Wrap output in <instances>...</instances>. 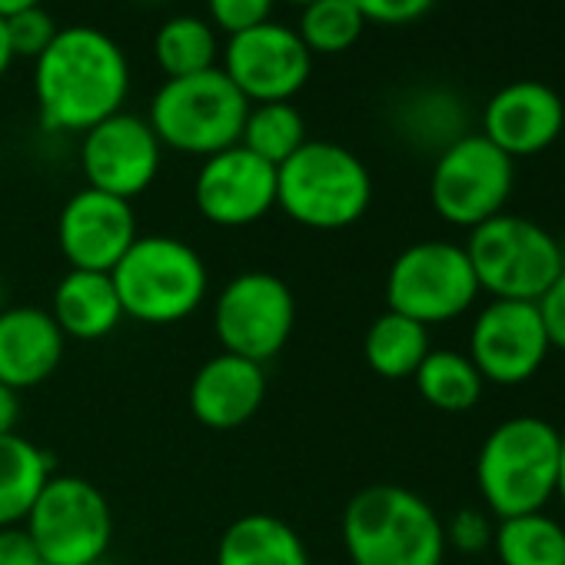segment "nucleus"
Wrapping results in <instances>:
<instances>
[{
  "label": "nucleus",
  "mask_w": 565,
  "mask_h": 565,
  "mask_svg": "<svg viewBox=\"0 0 565 565\" xmlns=\"http://www.w3.org/2000/svg\"><path fill=\"white\" fill-rule=\"evenodd\" d=\"M130 64L124 47L97 28H61L34 61L41 124L54 134H87L124 110Z\"/></svg>",
  "instance_id": "1"
},
{
  "label": "nucleus",
  "mask_w": 565,
  "mask_h": 565,
  "mask_svg": "<svg viewBox=\"0 0 565 565\" xmlns=\"http://www.w3.org/2000/svg\"><path fill=\"white\" fill-rule=\"evenodd\" d=\"M343 545L353 565H443L446 525L413 489L376 482L343 509Z\"/></svg>",
  "instance_id": "2"
},
{
  "label": "nucleus",
  "mask_w": 565,
  "mask_h": 565,
  "mask_svg": "<svg viewBox=\"0 0 565 565\" xmlns=\"http://www.w3.org/2000/svg\"><path fill=\"white\" fill-rule=\"evenodd\" d=\"M124 317L143 327H177L210 297V269L180 236L140 233L110 273Z\"/></svg>",
  "instance_id": "3"
},
{
  "label": "nucleus",
  "mask_w": 565,
  "mask_h": 565,
  "mask_svg": "<svg viewBox=\"0 0 565 565\" xmlns=\"http://www.w3.org/2000/svg\"><path fill=\"white\" fill-rule=\"evenodd\" d=\"M373 177L343 143L307 140L287 163L276 167V210L307 230H347L366 216Z\"/></svg>",
  "instance_id": "4"
},
{
  "label": "nucleus",
  "mask_w": 565,
  "mask_h": 565,
  "mask_svg": "<svg viewBox=\"0 0 565 565\" xmlns=\"http://www.w3.org/2000/svg\"><path fill=\"white\" fill-rule=\"evenodd\" d=\"M562 433L539 416L499 423L476 459V482L492 515L512 519L542 512L558 486Z\"/></svg>",
  "instance_id": "5"
},
{
  "label": "nucleus",
  "mask_w": 565,
  "mask_h": 565,
  "mask_svg": "<svg viewBox=\"0 0 565 565\" xmlns=\"http://www.w3.org/2000/svg\"><path fill=\"white\" fill-rule=\"evenodd\" d=\"M246 114L249 100L220 67H213L193 77L163 81L150 100L147 124L153 127L163 150L206 160L239 143Z\"/></svg>",
  "instance_id": "6"
},
{
  "label": "nucleus",
  "mask_w": 565,
  "mask_h": 565,
  "mask_svg": "<svg viewBox=\"0 0 565 565\" xmlns=\"http://www.w3.org/2000/svg\"><path fill=\"white\" fill-rule=\"evenodd\" d=\"M466 256L472 263L479 294L486 290L495 300L535 303L565 269L558 239L545 226L509 213L469 230Z\"/></svg>",
  "instance_id": "7"
},
{
  "label": "nucleus",
  "mask_w": 565,
  "mask_h": 565,
  "mask_svg": "<svg viewBox=\"0 0 565 565\" xmlns=\"http://www.w3.org/2000/svg\"><path fill=\"white\" fill-rule=\"evenodd\" d=\"M297 330V297L269 269H243L213 300V337L223 353L266 366L287 350Z\"/></svg>",
  "instance_id": "8"
},
{
  "label": "nucleus",
  "mask_w": 565,
  "mask_h": 565,
  "mask_svg": "<svg viewBox=\"0 0 565 565\" xmlns=\"http://www.w3.org/2000/svg\"><path fill=\"white\" fill-rule=\"evenodd\" d=\"M479 297L466 246L449 239L409 243L386 273V310L423 327L459 320Z\"/></svg>",
  "instance_id": "9"
},
{
  "label": "nucleus",
  "mask_w": 565,
  "mask_h": 565,
  "mask_svg": "<svg viewBox=\"0 0 565 565\" xmlns=\"http://www.w3.org/2000/svg\"><path fill=\"white\" fill-rule=\"evenodd\" d=\"M24 529L47 565H100L114 542V512L100 486L54 472Z\"/></svg>",
  "instance_id": "10"
},
{
  "label": "nucleus",
  "mask_w": 565,
  "mask_h": 565,
  "mask_svg": "<svg viewBox=\"0 0 565 565\" xmlns=\"http://www.w3.org/2000/svg\"><path fill=\"white\" fill-rule=\"evenodd\" d=\"M515 183V163L482 134H462L439 150L429 177L433 210L462 230L502 213Z\"/></svg>",
  "instance_id": "11"
},
{
  "label": "nucleus",
  "mask_w": 565,
  "mask_h": 565,
  "mask_svg": "<svg viewBox=\"0 0 565 565\" xmlns=\"http://www.w3.org/2000/svg\"><path fill=\"white\" fill-rule=\"evenodd\" d=\"M220 71L249 104L294 100L313 71V54L300 41L297 28L266 21L253 31L233 34L223 44Z\"/></svg>",
  "instance_id": "12"
},
{
  "label": "nucleus",
  "mask_w": 565,
  "mask_h": 565,
  "mask_svg": "<svg viewBox=\"0 0 565 565\" xmlns=\"http://www.w3.org/2000/svg\"><path fill=\"white\" fill-rule=\"evenodd\" d=\"M160 163L163 143L153 127L147 117L127 110L90 127L81 140V170L87 186L130 203L153 186Z\"/></svg>",
  "instance_id": "13"
},
{
  "label": "nucleus",
  "mask_w": 565,
  "mask_h": 565,
  "mask_svg": "<svg viewBox=\"0 0 565 565\" xmlns=\"http://www.w3.org/2000/svg\"><path fill=\"white\" fill-rule=\"evenodd\" d=\"M482 383L519 386L539 373L548 356V340L535 303L492 300L472 323L469 353Z\"/></svg>",
  "instance_id": "14"
},
{
  "label": "nucleus",
  "mask_w": 565,
  "mask_h": 565,
  "mask_svg": "<svg viewBox=\"0 0 565 565\" xmlns=\"http://www.w3.org/2000/svg\"><path fill=\"white\" fill-rule=\"evenodd\" d=\"M193 203L213 226H253L269 216V210H276V167L239 143L220 150L200 163L193 180Z\"/></svg>",
  "instance_id": "15"
},
{
  "label": "nucleus",
  "mask_w": 565,
  "mask_h": 565,
  "mask_svg": "<svg viewBox=\"0 0 565 565\" xmlns=\"http://www.w3.org/2000/svg\"><path fill=\"white\" fill-rule=\"evenodd\" d=\"M137 236L134 203L90 186L77 190L57 216V246L71 269L114 273Z\"/></svg>",
  "instance_id": "16"
},
{
  "label": "nucleus",
  "mask_w": 565,
  "mask_h": 565,
  "mask_svg": "<svg viewBox=\"0 0 565 565\" xmlns=\"http://www.w3.org/2000/svg\"><path fill=\"white\" fill-rule=\"evenodd\" d=\"M565 127L562 97L539 81H515L495 90L482 110V137L502 153L535 157L548 150Z\"/></svg>",
  "instance_id": "17"
},
{
  "label": "nucleus",
  "mask_w": 565,
  "mask_h": 565,
  "mask_svg": "<svg viewBox=\"0 0 565 565\" xmlns=\"http://www.w3.org/2000/svg\"><path fill=\"white\" fill-rule=\"evenodd\" d=\"M266 390L269 380L259 363L220 350L190 380V413L200 426L230 433L259 413Z\"/></svg>",
  "instance_id": "18"
},
{
  "label": "nucleus",
  "mask_w": 565,
  "mask_h": 565,
  "mask_svg": "<svg viewBox=\"0 0 565 565\" xmlns=\"http://www.w3.org/2000/svg\"><path fill=\"white\" fill-rule=\"evenodd\" d=\"M67 353V337L44 307L0 310V383L14 393L47 383Z\"/></svg>",
  "instance_id": "19"
},
{
  "label": "nucleus",
  "mask_w": 565,
  "mask_h": 565,
  "mask_svg": "<svg viewBox=\"0 0 565 565\" xmlns=\"http://www.w3.org/2000/svg\"><path fill=\"white\" fill-rule=\"evenodd\" d=\"M51 317L67 340L97 343L117 333L124 323V307L110 273L67 269L51 294Z\"/></svg>",
  "instance_id": "20"
},
{
  "label": "nucleus",
  "mask_w": 565,
  "mask_h": 565,
  "mask_svg": "<svg viewBox=\"0 0 565 565\" xmlns=\"http://www.w3.org/2000/svg\"><path fill=\"white\" fill-rule=\"evenodd\" d=\"M216 565H310V548L287 519L246 512L223 529Z\"/></svg>",
  "instance_id": "21"
},
{
  "label": "nucleus",
  "mask_w": 565,
  "mask_h": 565,
  "mask_svg": "<svg viewBox=\"0 0 565 565\" xmlns=\"http://www.w3.org/2000/svg\"><path fill=\"white\" fill-rule=\"evenodd\" d=\"M54 456L21 433L0 436V529L24 525L54 476Z\"/></svg>",
  "instance_id": "22"
},
{
  "label": "nucleus",
  "mask_w": 565,
  "mask_h": 565,
  "mask_svg": "<svg viewBox=\"0 0 565 565\" xmlns=\"http://www.w3.org/2000/svg\"><path fill=\"white\" fill-rule=\"evenodd\" d=\"M429 327L403 317V313H380L366 337H363V360L383 380H413L419 363L429 356Z\"/></svg>",
  "instance_id": "23"
},
{
  "label": "nucleus",
  "mask_w": 565,
  "mask_h": 565,
  "mask_svg": "<svg viewBox=\"0 0 565 565\" xmlns=\"http://www.w3.org/2000/svg\"><path fill=\"white\" fill-rule=\"evenodd\" d=\"M220 54L223 47H220L216 28L206 18L177 14L163 21L153 34V61L167 81L213 71L220 67Z\"/></svg>",
  "instance_id": "24"
},
{
  "label": "nucleus",
  "mask_w": 565,
  "mask_h": 565,
  "mask_svg": "<svg viewBox=\"0 0 565 565\" xmlns=\"http://www.w3.org/2000/svg\"><path fill=\"white\" fill-rule=\"evenodd\" d=\"M419 396L439 413H466L482 396V376L466 353L456 350H429V356L416 370Z\"/></svg>",
  "instance_id": "25"
},
{
  "label": "nucleus",
  "mask_w": 565,
  "mask_h": 565,
  "mask_svg": "<svg viewBox=\"0 0 565 565\" xmlns=\"http://www.w3.org/2000/svg\"><path fill=\"white\" fill-rule=\"evenodd\" d=\"M492 545L502 565H565V529L545 512L499 519Z\"/></svg>",
  "instance_id": "26"
},
{
  "label": "nucleus",
  "mask_w": 565,
  "mask_h": 565,
  "mask_svg": "<svg viewBox=\"0 0 565 565\" xmlns=\"http://www.w3.org/2000/svg\"><path fill=\"white\" fill-rule=\"evenodd\" d=\"M307 120L297 110L294 100H279V104H249L239 147L266 160L269 167L287 163L303 143H307Z\"/></svg>",
  "instance_id": "27"
},
{
  "label": "nucleus",
  "mask_w": 565,
  "mask_h": 565,
  "mask_svg": "<svg viewBox=\"0 0 565 565\" xmlns=\"http://www.w3.org/2000/svg\"><path fill=\"white\" fill-rule=\"evenodd\" d=\"M366 18L350 0H313L303 8L297 34L310 54H343L363 38Z\"/></svg>",
  "instance_id": "28"
},
{
  "label": "nucleus",
  "mask_w": 565,
  "mask_h": 565,
  "mask_svg": "<svg viewBox=\"0 0 565 565\" xmlns=\"http://www.w3.org/2000/svg\"><path fill=\"white\" fill-rule=\"evenodd\" d=\"M57 31L61 28L54 24V18L44 8H31V11L8 18V38H11L14 57H34L38 61L51 47Z\"/></svg>",
  "instance_id": "29"
},
{
  "label": "nucleus",
  "mask_w": 565,
  "mask_h": 565,
  "mask_svg": "<svg viewBox=\"0 0 565 565\" xmlns=\"http://www.w3.org/2000/svg\"><path fill=\"white\" fill-rule=\"evenodd\" d=\"M273 4L276 0H206V21L226 38H233L273 21Z\"/></svg>",
  "instance_id": "30"
},
{
  "label": "nucleus",
  "mask_w": 565,
  "mask_h": 565,
  "mask_svg": "<svg viewBox=\"0 0 565 565\" xmlns=\"http://www.w3.org/2000/svg\"><path fill=\"white\" fill-rule=\"evenodd\" d=\"M350 4L366 18V24L399 28V24H413L426 18L436 0H350Z\"/></svg>",
  "instance_id": "31"
},
{
  "label": "nucleus",
  "mask_w": 565,
  "mask_h": 565,
  "mask_svg": "<svg viewBox=\"0 0 565 565\" xmlns=\"http://www.w3.org/2000/svg\"><path fill=\"white\" fill-rule=\"evenodd\" d=\"M492 522L486 512L479 509H459L449 525H446V545L452 542L462 552H482L486 545H492Z\"/></svg>",
  "instance_id": "32"
},
{
  "label": "nucleus",
  "mask_w": 565,
  "mask_h": 565,
  "mask_svg": "<svg viewBox=\"0 0 565 565\" xmlns=\"http://www.w3.org/2000/svg\"><path fill=\"white\" fill-rule=\"evenodd\" d=\"M535 310H539L548 350H562L565 353V269L555 276L552 287L535 300Z\"/></svg>",
  "instance_id": "33"
},
{
  "label": "nucleus",
  "mask_w": 565,
  "mask_h": 565,
  "mask_svg": "<svg viewBox=\"0 0 565 565\" xmlns=\"http://www.w3.org/2000/svg\"><path fill=\"white\" fill-rule=\"evenodd\" d=\"M0 565H47L24 525L0 529Z\"/></svg>",
  "instance_id": "34"
},
{
  "label": "nucleus",
  "mask_w": 565,
  "mask_h": 565,
  "mask_svg": "<svg viewBox=\"0 0 565 565\" xmlns=\"http://www.w3.org/2000/svg\"><path fill=\"white\" fill-rule=\"evenodd\" d=\"M18 419H21V393L0 383V436L18 433Z\"/></svg>",
  "instance_id": "35"
},
{
  "label": "nucleus",
  "mask_w": 565,
  "mask_h": 565,
  "mask_svg": "<svg viewBox=\"0 0 565 565\" xmlns=\"http://www.w3.org/2000/svg\"><path fill=\"white\" fill-rule=\"evenodd\" d=\"M14 64V51H11V38H8V21L0 18V77H4Z\"/></svg>",
  "instance_id": "36"
},
{
  "label": "nucleus",
  "mask_w": 565,
  "mask_h": 565,
  "mask_svg": "<svg viewBox=\"0 0 565 565\" xmlns=\"http://www.w3.org/2000/svg\"><path fill=\"white\" fill-rule=\"evenodd\" d=\"M31 8H41V0H0V18H14L21 11H31Z\"/></svg>",
  "instance_id": "37"
},
{
  "label": "nucleus",
  "mask_w": 565,
  "mask_h": 565,
  "mask_svg": "<svg viewBox=\"0 0 565 565\" xmlns=\"http://www.w3.org/2000/svg\"><path fill=\"white\" fill-rule=\"evenodd\" d=\"M555 492L562 495V502H565V433H562V452H558V486H555Z\"/></svg>",
  "instance_id": "38"
},
{
  "label": "nucleus",
  "mask_w": 565,
  "mask_h": 565,
  "mask_svg": "<svg viewBox=\"0 0 565 565\" xmlns=\"http://www.w3.org/2000/svg\"><path fill=\"white\" fill-rule=\"evenodd\" d=\"M0 310H4V276H0Z\"/></svg>",
  "instance_id": "39"
},
{
  "label": "nucleus",
  "mask_w": 565,
  "mask_h": 565,
  "mask_svg": "<svg viewBox=\"0 0 565 565\" xmlns=\"http://www.w3.org/2000/svg\"><path fill=\"white\" fill-rule=\"evenodd\" d=\"M290 4H300V8H307V4H313V0H290Z\"/></svg>",
  "instance_id": "40"
}]
</instances>
